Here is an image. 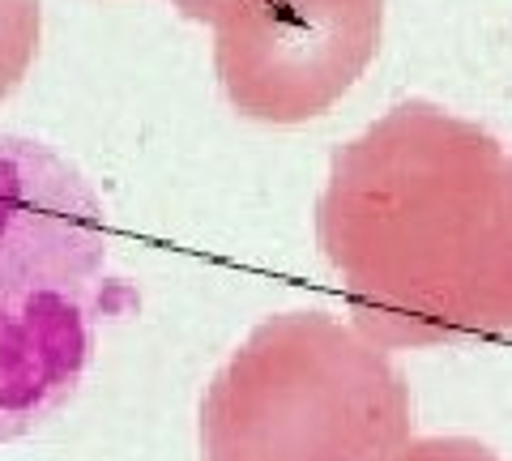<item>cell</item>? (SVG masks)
<instances>
[{"label": "cell", "instance_id": "obj_1", "mask_svg": "<svg viewBox=\"0 0 512 461\" xmlns=\"http://www.w3.org/2000/svg\"><path fill=\"white\" fill-rule=\"evenodd\" d=\"M316 240L350 325L384 351L512 333V158L453 111L410 99L350 137Z\"/></svg>", "mask_w": 512, "mask_h": 461}, {"label": "cell", "instance_id": "obj_2", "mask_svg": "<svg viewBox=\"0 0 512 461\" xmlns=\"http://www.w3.org/2000/svg\"><path fill=\"white\" fill-rule=\"evenodd\" d=\"M124 304L90 180L47 141L0 129V444L73 402Z\"/></svg>", "mask_w": 512, "mask_h": 461}, {"label": "cell", "instance_id": "obj_3", "mask_svg": "<svg viewBox=\"0 0 512 461\" xmlns=\"http://www.w3.org/2000/svg\"><path fill=\"white\" fill-rule=\"evenodd\" d=\"M410 427L389 351L308 308L265 316L201 397L205 461H397Z\"/></svg>", "mask_w": 512, "mask_h": 461}, {"label": "cell", "instance_id": "obj_4", "mask_svg": "<svg viewBox=\"0 0 512 461\" xmlns=\"http://www.w3.org/2000/svg\"><path fill=\"white\" fill-rule=\"evenodd\" d=\"M214 77L244 120L291 129L338 107L380 52L384 0H227Z\"/></svg>", "mask_w": 512, "mask_h": 461}, {"label": "cell", "instance_id": "obj_5", "mask_svg": "<svg viewBox=\"0 0 512 461\" xmlns=\"http://www.w3.org/2000/svg\"><path fill=\"white\" fill-rule=\"evenodd\" d=\"M43 0H0V103L18 90L39 60Z\"/></svg>", "mask_w": 512, "mask_h": 461}, {"label": "cell", "instance_id": "obj_6", "mask_svg": "<svg viewBox=\"0 0 512 461\" xmlns=\"http://www.w3.org/2000/svg\"><path fill=\"white\" fill-rule=\"evenodd\" d=\"M397 461H504V457L466 436H431V440H410Z\"/></svg>", "mask_w": 512, "mask_h": 461}, {"label": "cell", "instance_id": "obj_7", "mask_svg": "<svg viewBox=\"0 0 512 461\" xmlns=\"http://www.w3.org/2000/svg\"><path fill=\"white\" fill-rule=\"evenodd\" d=\"M167 5L175 9V13H184L188 22H201V26H210V18L214 13L227 5V0H167Z\"/></svg>", "mask_w": 512, "mask_h": 461}]
</instances>
